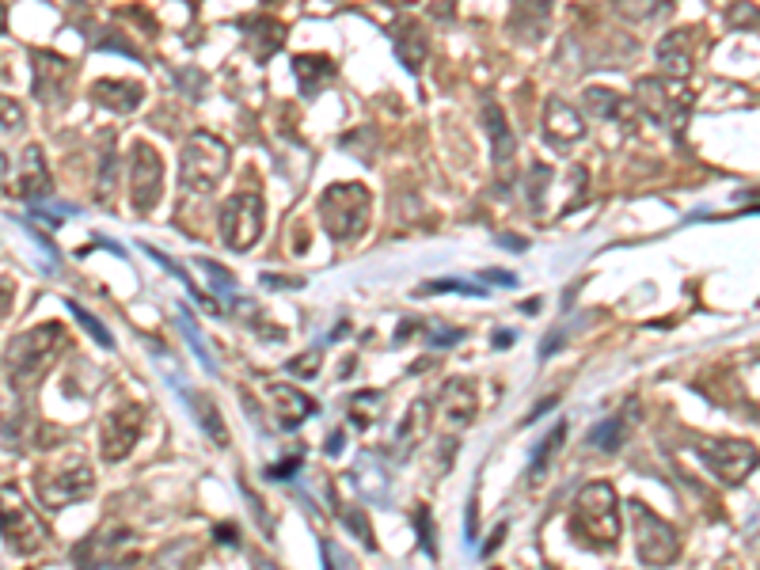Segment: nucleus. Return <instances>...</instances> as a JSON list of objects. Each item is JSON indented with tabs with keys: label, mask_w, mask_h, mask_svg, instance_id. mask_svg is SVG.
<instances>
[{
	"label": "nucleus",
	"mask_w": 760,
	"mask_h": 570,
	"mask_svg": "<svg viewBox=\"0 0 760 570\" xmlns=\"http://www.w3.org/2000/svg\"><path fill=\"white\" fill-rule=\"evenodd\" d=\"M502 540H506V525H498V529L491 532V540H487V544H483V555H494V548H498V544H502Z\"/></svg>",
	"instance_id": "nucleus-39"
},
{
	"label": "nucleus",
	"mask_w": 760,
	"mask_h": 570,
	"mask_svg": "<svg viewBox=\"0 0 760 570\" xmlns=\"http://www.w3.org/2000/svg\"><path fill=\"white\" fill-rule=\"evenodd\" d=\"M69 308H73L76 323H80V327H84V331H88V335H92V339L99 342V346H107V350H114L111 331H107V327H103V323H99V320H95V316H92V312H88V308H80V304H69Z\"/></svg>",
	"instance_id": "nucleus-30"
},
{
	"label": "nucleus",
	"mask_w": 760,
	"mask_h": 570,
	"mask_svg": "<svg viewBox=\"0 0 760 570\" xmlns=\"http://www.w3.org/2000/svg\"><path fill=\"white\" fill-rule=\"evenodd\" d=\"M293 76H297V84H301L304 95H316L320 84H327L331 76H335V65L327 61V57H316V54H301L293 61Z\"/></svg>",
	"instance_id": "nucleus-19"
},
{
	"label": "nucleus",
	"mask_w": 760,
	"mask_h": 570,
	"mask_svg": "<svg viewBox=\"0 0 760 570\" xmlns=\"http://www.w3.org/2000/svg\"><path fill=\"white\" fill-rule=\"evenodd\" d=\"M19 126H23V107L16 99L0 95V130H19Z\"/></svg>",
	"instance_id": "nucleus-31"
},
{
	"label": "nucleus",
	"mask_w": 760,
	"mask_h": 570,
	"mask_svg": "<svg viewBox=\"0 0 760 570\" xmlns=\"http://www.w3.org/2000/svg\"><path fill=\"white\" fill-rule=\"evenodd\" d=\"M263 198L259 194H251V190H240V194H232L221 209V236H225V244L232 251H251L255 240L263 236Z\"/></svg>",
	"instance_id": "nucleus-8"
},
{
	"label": "nucleus",
	"mask_w": 760,
	"mask_h": 570,
	"mask_svg": "<svg viewBox=\"0 0 760 570\" xmlns=\"http://www.w3.org/2000/svg\"><path fill=\"white\" fill-rule=\"evenodd\" d=\"M487 278H491L494 285H506V289H513V285H517V278H513V274H506V270H502V274H498V270H491Z\"/></svg>",
	"instance_id": "nucleus-40"
},
{
	"label": "nucleus",
	"mask_w": 760,
	"mask_h": 570,
	"mask_svg": "<svg viewBox=\"0 0 760 570\" xmlns=\"http://www.w3.org/2000/svg\"><path fill=\"white\" fill-rule=\"evenodd\" d=\"M483 122H487V133H491L494 141V160L502 164V168H510L513 164V133L506 126V114L498 111V103H483Z\"/></svg>",
	"instance_id": "nucleus-17"
},
{
	"label": "nucleus",
	"mask_w": 760,
	"mask_h": 570,
	"mask_svg": "<svg viewBox=\"0 0 760 570\" xmlns=\"http://www.w3.org/2000/svg\"><path fill=\"white\" fill-rule=\"evenodd\" d=\"M38 487H42L38 498H42L50 510H61V506L80 502V498H88V494H92V468L76 456V460H69L61 472L42 475V483H38Z\"/></svg>",
	"instance_id": "nucleus-10"
},
{
	"label": "nucleus",
	"mask_w": 760,
	"mask_h": 570,
	"mask_svg": "<svg viewBox=\"0 0 760 570\" xmlns=\"http://www.w3.org/2000/svg\"><path fill=\"white\" fill-rule=\"evenodd\" d=\"M12 308V282L8 278H0V320H4V312Z\"/></svg>",
	"instance_id": "nucleus-38"
},
{
	"label": "nucleus",
	"mask_w": 760,
	"mask_h": 570,
	"mask_svg": "<svg viewBox=\"0 0 760 570\" xmlns=\"http://www.w3.org/2000/svg\"><path fill=\"white\" fill-rule=\"evenodd\" d=\"M198 266H202L206 274H213V285H217L221 293H232V289H236V282H232V274H228V270H225L221 263H213V259H198Z\"/></svg>",
	"instance_id": "nucleus-32"
},
{
	"label": "nucleus",
	"mask_w": 760,
	"mask_h": 570,
	"mask_svg": "<svg viewBox=\"0 0 760 570\" xmlns=\"http://www.w3.org/2000/svg\"><path fill=\"white\" fill-rule=\"evenodd\" d=\"M422 293H472V297H479L483 289L472 282H430V285H422Z\"/></svg>",
	"instance_id": "nucleus-33"
},
{
	"label": "nucleus",
	"mask_w": 760,
	"mask_h": 570,
	"mask_svg": "<svg viewBox=\"0 0 760 570\" xmlns=\"http://www.w3.org/2000/svg\"><path fill=\"white\" fill-rule=\"evenodd\" d=\"M228 171V145L213 133H194L179 156V183L183 190H213Z\"/></svg>",
	"instance_id": "nucleus-3"
},
{
	"label": "nucleus",
	"mask_w": 760,
	"mask_h": 570,
	"mask_svg": "<svg viewBox=\"0 0 760 570\" xmlns=\"http://www.w3.org/2000/svg\"><path fill=\"white\" fill-rule=\"evenodd\" d=\"M396 50L407 69H418V65L426 61V50H430V46H426V35H422V27H415V23H411V27H399Z\"/></svg>",
	"instance_id": "nucleus-24"
},
{
	"label": "nucleus",
	"mask_w": 760,
	"mask_h": 570,
	"mask_svg": "<svg viewBox=\"0 0 760 570\" xmlns=\"http://www.w3.org/2000/svg\"><path fill=\"white\" fill-rule=\"evenodd\" d=\"M437 411H441V418H445L453 430L468 426L475 418V388L460 377L445 380V384H441V396H437Z\"/></svg>",
	"instance_id": "nucleus-13"
},
{
	"label": "nucleus",
	"mask_w": 760,
	"mask_h": 570,
	"mask_svg": "<svg viewBox=\"0 0 760 570\" xmlns=\"http://www.w3.org/2000/svg\"><path fill=\"white\" fill-rule=\"evenodd\" d=\"M346 415H350L354 426L369 430V426L384 415V396H380V392H358V396H350V403H346Z\"/></svg>",
	"instance_id": "nucleus-22"
},
{
	"label": "nucleus",
	"mask_w": 760,
	"mask_h": 570,
	"mask_svg": "<svg viewBox=\"0 0 760 570\" xmlns=\"http://www.w3.org/2000/svg\"><path fill=\"white\" fill-rule=\"evenodd\" d=\"M624 437H627V422L624 415H616V418H605V422L589 434V445H593V449H605V453H616V449L624 445Z\"/></svg>",
	"instance_id": "nucleus-26"
},
{
	"label": "nucleus",
	"mask_w": 760,
	"mask_h": 570,
	"mask_svg": "<svg viewBox=\"0 0 760 570\" xmlns=\"http://www.w3.org/2000/svg\"><path fill=\"white\" fill-rule=\"evenodd\" d=\"M141 422H145V411L137 407V403H122L118 411L103 418V456L107 460H122V456H130V449L137 445V437H141Z\"/></svg>",
	"instance_id": "nucleus-11"
},
{
	"label": "nucleus",
	"mask_w": 760,
	"mask_h": 570,
	"mask_svg": "<svg viewBox=\"0 0 760 570\" xmlns=\"http://www.w3.org/2000/svg\"><path fill=\"white\" fill-rule=\"evenodd\" d=\"M266 396H270V407H274V418H278L282 430H293L308 415H316V403L297 388H289V384H270Z\"/></svg>",
	"instance_id": "nucleus-15"
},
{
	"label": "nucleus",
	"mask_w": 760,
	"mask_h": 570,
	"mask_svg": "<svg viewBox=\"0 0 760 570\" xmlns=\"http://www.w3.org/2000/svg\"><path fill=\"white\" fill-rule=\"evenodd\" d=\"M320 221L331 240H358L369 225V190L361 183H331L320 198Z\"/></svg>",
	"instance_id": "nucleus-2"
},
{
	"label": "nucleus",
	"mask_w": 760,
	"mask_h": 570,
	"mask_svg": "<svg viewBox=\"0 0 760 570\" xmlns=\"http://www.w3.org/2000/svg\"><path fill=\"white\" fill-rule=\"evenodd\" d=\"M130 198L137 213H152L164 190V160L149 141H133L130 149Z\"/></svg>",
	"instance_id": "nucleus-9"
},
{
	"label": "nucleus",
	"mask_w": 760,
	"mask_h": 570,
	"mask_svg": "<svg viewBox=\"0 0 760 570\" xmlns=\"http://www.w3.org/2000/svg\"><path fill=\"white\" fill-rule=\"evenodd\" d=\"M586 107L597 118H624L627 107H624V99L616 92H605V88H589L586 92Z\"/></svg>",
	"instance_id": "nucleus-29"
},
{
	"label": "nucleus",
	"mask_w": 760,
	"mask_h": 570,
	"mask_svg": "<svg viewBox=\"0 0 760 570\" xmlns=\"http://www.w3.org/2000/svg\"><path fill=\"white\" fill-rule=\"evenodd\" d=\"M700 456L707 464V472L722 479L726 487H738L745 483L749 475L757 472L760 464V449L749 445V441H738V437H715V441H703Z\"/></svg>",
	"instance_id": "nucleus-6"
},
{
	"label": "nucleus",
	"mask_w": 760,
	"mask_h": 570,
	"mask_svg": "<svg viewBox=\"0 0 760 570\" xmlns=\"http://www.w3.org/2000/svg\"><path fill=\"white\" fill-rule=\"evenodd\" d=\"M69 80H73V65L65 61V57H57V54H42L38 50L35 54V95L46 103H57L61 95H65V88H69Z\"/></svg>",
	"instance_id": "nucleus-14"
},
{
	"label": "nucleus",
	"mask_w": 760,
	"mask_h": 570,
	"mask_svg": "<svg viewBox=\"0 0 760 570\" xmlns=\"http://www.w3.org/2000/svg\"><path fill=\"white\" fill-rule=\"evenodd\" d=\"M95 570H137V559H133V555H122V559H107V563H99Z\"/></svg>",
	"instance_id": "nucleus-37"
},
{
	"label": "nucleus",
	"mask_w": 760,
	"mask_h": 570,
	"mask_svg": "<svg viewBox=\"0 0 760 570\" xmlns=\"http://www.w3.org/2000/svg\"><path fill=\"white\" fill-rule=\"evenodd\" d=\"M563 441H567V422H555L548 430V437L536 445V453H532V475H544V468L551 464V456L563 449Z\"/></svg>",
	"instance_id": "nucleus-27"
},
{
	"label": "nucleus",
	"mask_w": 760,
	"mask_h": 570,
	"mask_svg": "<svg viewBox=\"0 0 760 570\" xmlns=\"http://www.w3.org/2000/svg\"><path fill=\"white\" fill-rule=\"evenodd\" d=\"M631 532H635V551L643 559L646 567H669L677 563L681 555V540H677V529L658 517V513L643 506V502H631Z\"/></svg>",
	"instance_id": "nucleus-5"
},
{
	"label": "nucleus",
	"mask_w": 760,
	"mask_h": 570,
	"mask_svg": "<svg viewBox=\"0 0 760 570\" xmlns=\"http://www.w3.org/2000/svg\"><path fill=\"white\" fill-rule=\"evenodd\" d=\"M95 103H103V107H111L118 114H130L141 107V99H145V88L141 84H133V80H99L92 88Z\"/></svg>",
	"instance_id": "nucleus-16"
},
{
	"label": "nucleus",
	"mask_w": 760,
	"mask_h": 570,
	"mask_svg": "<svg viewBox=\"0 0 760 570\" xmlns=\"http://www.w3.org/2000/svg\"><path fill=\"white\" fill-rule=\"evenodd\" d=\"M0 27H4V4H0Z\"/></svg>",
	"instance_id": "nucleus-42"
},
{
	"label": "nucleus",
	"mask_w": 760,
	"mask_h": 570,
	"mask_svg": "<svg viewBox=\"0 0 760 570\" xmlns=\"http://www.w3.org/2000/svg\"><path fill=\"white\" fill-rule=\"evenodd\" d=\"M61 342H65V331H61L57 323H42V327H35V331L19 335V339L12 342V350H8V369H12V380L38 377V373H42V369L57 358Z\"/></svg>",
	"instance_id": "nucleus-7"
},
{
	"label": "nucleus",
	"mask_w": 760,
	"mask_h": 570,
	"mask_svg": "<svg viewBox=\"0 0 760 570\" xmlns=\"http://www.w3.org/2000/svg\"><path fill=\"white\" fill-rule=\"evenodd\" d=\"M426 418H430V403H426V399H418L415 407H411V411H407V418H403V422H399L396 449H407V445H411V449H415L418 441H422V437H426Z\"/></svg>",
	"instance_id": "nucleus-23"
},
{
	"label": "nucleus",
	"mask_w": 760,
	"mask_h": 570,
	"mask_svg": "<svg viewBox=\"0 0 760 570\" xmlns=\"http://www.w3.org/2000/svg\"><path fill=\"white\" fill-rule=\"evenodd\" d=\"M194 563H198V544L194 540H175L156 555L152 570H190Z\"/></svg>",
	"instance_id": "nucleus-25"
},
{
	"label": "nucleus",
	"mask_w": 760,
	"mask_h": 570,
	"mask_svg": "<svg viewBox=\"0 0 760 570\" xmlns=\"http://www.w3.org/2000/svg\"><path fill=\"white\" fill-rule=\"evenodd\" d=\"M316 365H320V350H308L304 358L289 361V373H293V377H312V373H316Z\"/></svg>",
	"instance_id": "nucleus-34"
},
{
	"label": "nucleus",
	"mask_w": 760,
	"mask_h": 570,
	"mask_svg": "<svg viewBox=\"0 0 760 570\" xmlns=\"http://www.w3.org/2000/svg\"><path fill=\"white\" fill-rule=\"evenodd\" d=\"M346 529H354L361 536V544L373 548V532H369V525H365V517L358 510H346Z\"/></svg>",
	"instance_id": "nucleus-35"
},
{
	"label": "nucleus",
	"mask_w": 760,
	"mask_h": 570,
	"mask_svg": "<svg viewBox=\"0 0 760 570\" xmlns=\"http://www.w3.org/2000/svg\"><path fill=\"white\" fill-rule=\"evenodd\" d=\"M415 525H418V532H422V544H426V551L434 555V544H430V513H426V506L418 510V521H415Z\"/></svg>",
	"instance_id": "nucleus-36"
},
{
	"label": "nucleus",
	"mask_w": 760,
	"mask_h": 570,
	"mask_svg": "<svg viewBox=\"0 0 760 570\" xmlns=\"http://www.w3.org/2000/svg\"><path fill=\"white\" fill-rule=\"evenodd\" d=\"M570 529L589 548H616L620 540V521H616V491L608 483H586L574 502V521Z\"/></svg>",
	"instance_id": "nucleus-1"
},
{
	"label": "nucleus",
	"mask_w": 760,
	"mask_h": 570,
	"mask_svg": "<svg viewBox=\"0 0 760 570\" xmlns=\"http://www.w3.org/2000/svg\"><path fill=\"white\" fill-rule=\"evenodd\" d=\"M190 399H194L190 407H194V415H198V422L206 426V434L213 437L217 445H225V441H228V434H225V422H221V415H217V407H213V399H209L206 392H198V396H190Z\"/></svg>",
	"instance_id": "nucleus-28"
},
{
	"label": "nucleus",
	"mask_w": 760,
	"mask_h": 570,
	"mask_svg": "<svg viewBox=\"0 0 760 570\" xmlns=\"http://www.w3.org/2000/svg\"><path fill=\"white\" fill-rule=\"evenodd\" d=\"M635 103L646 111V118H654L665 130H681L688 111H692V92L684 88L681 80L669 76H643L635 84Z\"/></svg>",
	"instance_id": "nucleus-4"
},
{
	"label": "nucleus",
	"mask_w": 760,
	"mask_h": 570,
	"mask_svg": "<svg viewBox=\"0 0 760 570\" xmlns=\"http://www.w3.org/2000/svg\"><path fill=\"white\" fill-rule=\"evenodd\" d=\"M247 31H255L251 35V50L259 57H270L278 46H282V35H285V27L278 23V19H270V16H259V19H251L247 23Z\"/></svg>",
	"instance_id": "nucleus-21"
},
{
	"label": "nucleus",
	"mask_w": 760,
	"mask_h": 570,
	"mask_svg": "<svg viewBox=\"0 0 760 570\" xmlns=\"http://www.w3.org/2000/svg\"><path fill=\"white\" fill-rule=\"evenodd\" d=\"M544 133H548V141L555 149H567V145L586 137V122H582V114L574 111L570 103H563L559 95H551L548 107H544Z\"/></svg>",
	"instance_id": "nucleus-12"
},
{
	"label": "nucleus",
	"mask_w": 760,
	"mask_h": 570,
	"mask_svg": "<svg viewBox=\"0 0 760 570\" xmlns=\"http://www.w3.org/2000/svg\"><path fill=\"white\" fill-rule=\"evenodd\" d=\"M658 61L665 65L669 76H684L692 69V50H688V35L684 31H669L658 46Z\"/></svg>",
	"instance_id": "nucleus-20"
},
{
	"label": "nucleus",
	"mask_w": 760,
	"mask_h": 570,
	"mask_svg": "<svg viewBox=\"0 0 760 570\" xmlns=\"http://www.w3.org/2000/svg\"><path fill=\"white\" fill-rule=\"evenodd\" d=\"M4 171H8V156H4V152H0V175H4Z\"/></svg>",
	"instance_id": "nucleus-41"
},
{
	"label": "nucleus",
	"mask_w": 760,
	"mask_h": 570,
	"mask_svg": "<svg viewBox=\"0 0 760 570\" xmlns=\"http://www.w3.org/2000/svg\"><path fill=\"white\" fill-rule=\"evenodd\" d=\"M19 194L23 198H38V194H50V171H46V160L42 152L31 145L23 152V171H19Z\"/></svg>",
	"instance_id": "nucleus-18"
}]
</instances>
